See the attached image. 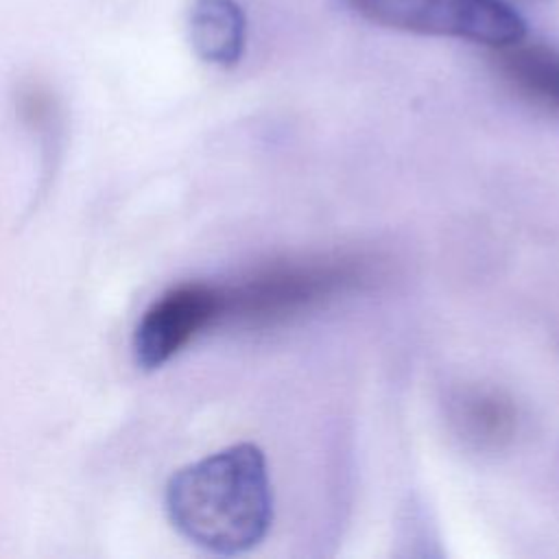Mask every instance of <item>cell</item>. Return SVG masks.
I'll list each match as a JSON object with an SVG mask.
<instances>
[{"label": "cell", "instance_id": "6da1fadb", "mask_svg": "<svg viewBox=\"0 0 559 559\" xmlns=\"http://www.w3.org/2000/svg\"><path fill=\"white\" fill-rule=\"evenodd\" d=\"M170 524L214 555L255 548L273 522V491L264 452L236 443L177 469L164 493Z\"/></svg>", "mask_w": 559, "mask_h": 559}, {"label": "cell", "instance_id": "7a4b0ae2", "mask_svg": "<svg viewBox=\"0 0 559 559\" xmlns=\"http://www.w3.org/2000/svg\"><path fill=\"white\" fill-rule=\"evenodd\" d=\"M373 24L483 44L491 50L526 37L524 17L504 0H352Z\"/></svg>", "mask_w": 559, "mask_h": 559}, {"label": "cell", "instance_id": "3957f363", "mask_svg": "<svg viewBox=\"0 0 559 559\" xmlns=\"http://www.w3.org/2000/svg\"><path fill=\"white\" fill-rule=\"evenodd\" d=\"M223 312L225 293L214 286L194 282L168 290L138 321L135 362L144 371L162 367Z\"/></svg>", "mask_w": 559, "mask_h": 559}, {"label": "cell", "instance_id": "277c9868", "mask_svg": "<svg viewBox=\"0 0 559 559\" xmlns=\"http://www.w3.org/2000/svg\"><path fill=\"white\" fill-rule=\"evenodd\" d=\"M352 273L341 264H306L271 269L234 293H225V312H238L249 319L286 317L312 299H321Z\"/></svg>", "mask_w": 559, "mask_h": 559}, {"label": "cell", "instance_id": "5b68a950", "mask_svg": "<svg viewBox=\"0 0 559 559\" xmlns=\"http://www.w3.org/2000/svg\"><path fill=\"white\" fill-rule=\"evenodd\" d=\"M493 63L507 87L524 103L559 116V48L520 39L493 50Z\"/></svg>", "mask_w": 559, "mask_h": 559}, {"label": "cell", "instance_id": "8992f818", "mask_svg": "<svg viewBox=\"0 0 559 559\" xmlns=\"http://www.w3.org/2000/svg\"><path fill=\"white\" fill-rule=\"evenodd\" d=\"M192 50L205 63L231 68L247 46V17L236 0H194L188 17Z\"/></svg>", "mask_w": 559, "mask_h": 559}, {"label": "cell", "instance_id": "52a82bcc", "mask_svg": "<svg viewBox=\"0 0 559 559\" xmlns=\"http://www.w3.org/2000/svg\"><path fill=\"white\" fill-rule=\"evenodd\" d=\"M472 408L467 421L472 424L474 432L483 439H500L511 428V408L496 397H476L472 400Z\"/></svg>", "mask_w": 559, "mask_h": 559}]
</instances>
